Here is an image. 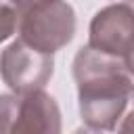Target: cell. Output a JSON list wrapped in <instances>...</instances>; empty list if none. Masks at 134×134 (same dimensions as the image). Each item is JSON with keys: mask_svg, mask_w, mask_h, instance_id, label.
Instances as JSON below:
<instances>
[{"mask_svg": "<svg viewBox=\"0 0 134 134\" xmlns=\"http://www.w3.org/2000/svg\"><path fill=\"white\" fill-rule=\"evenodd\" d=\"M117 130H121V132H134V109L124 117V121L117 126Z\"/></svg>", "mask_w": 134, "mask_h": 134, "instance_id": "9", "label": "cell"}, {"mask_svg": "<svg viewBox=\"0 0 134 134\" xmlns=\"http://www.w3.org/2000/svg\"><path fill=\"white\" fill-rule=\"evenodd\" d=\"M19 98H21L19 92L0 94V134L15 130L17 115H19Z\"/></svg>", "mask_w": 134, "mask_h": 134, "instance_id": "6", "label": "cell"}, {"mask_svg": "<svg viewBox=\"0 0 134 134\" xmlns=\"http://www.w3.org/2000/svg\"><path fill=\"white\" fill-rule=\"evenodd\" d=\"M132 4H134V0H132Z\"/></svg>", "mask_w": 134, "mask_h": 134, "instance_id": "10", "label": "cell"}, {"mask_svg": "<svg viewBox=\"0 0 134 134\" xmlns=\"http://www.w3.org/2000/svg\"><path fill=\"white\" fill-rule=\"evenodd\" d=\"M54 73L52 52H44L17 38L0 52V77L19 94L44 88Z\"/></svg>", "mask_w": 134, "mask_h": 134, "instance_id": "3", "label": "cell"}, {"mask_svg": "<svg viewBox=\"0 0 134 134\" xmlns=\"http://www.w3.org/2000/svg\"><path fill=\"white\" fill-rule=\"evenodd\" d=\"M75 10L65 0H34L19 10V38L27 44L57 52L75 36Z\"/></svg>", "mask_w": 134, "mask_h": 134, "instance_id": "2", "label": "cell"}, {"mask_svg": "<svg viewBox=\"0 0 134 134\" xmlns=\"http://www.w3.org/2000/svg\"><path fill=\"white\" fill-rule=\"evenodd\" d=\"M124 65H126V69L130 71V75L134 77V42H132V46L126 50V54H124Z\"/></svg>", "mask_w": 134, "mask_h": 134, "instance_id": "8", "label": "cell"}, {"mask_svg": "<svg viewBox=\"0 0 134 134\" xmlns=\"http://www.w3.org/2000/svg\"><path fill=\"white\" fill-rule=\"evenodd\" d=\"M77 107L86 130H115L124 111L134 100V82L124 59L82 46L73 57Z\"/></svg>", "mask_w": 134, "mask_h": 134, "instance_id": "1", "label": "cell"}, {"mask_svg": "<svg viewBox=\"0 0 134 134\" xmlns=\"http://www.w3.org/2000/svg\"><path fill=\"white\" fill-rule=\"evenodd\" d=\"M19 27V10L13 0H0V44L6 42Z\"/></svg>", "mask_w": 134, "mask_h": 134, "instance_id": "7", "label": "cell"}, {"mask_svg": "<svg viewBox=\"0 0 134 134\" xmlns=\"http://www.w3.org/2000/svg\"><path fill=\"white\" fill-rule=\"evenodd\" d=\"M61 109L44 88L21 94L19 115L13 134H59Z\"/></svg>", "mask_w": 134, "mask_h": 134, "instance_id": "5", "label": "cell"}, {"mask_svg": "<svg viewBox=\"0 0 134 134\" xmlns=\"http://www.w3.org/2000/svg\"><path fill=\"white\" fill-rule=\"evenodd\" d=\"M134 42V4L115 2L100 8L88 29V44L105 54L124 59Z\"/></svg>", "mask_w": 134, "mask_h": 134, "instance_id": "4", "label": "cell"}]
</instances>
